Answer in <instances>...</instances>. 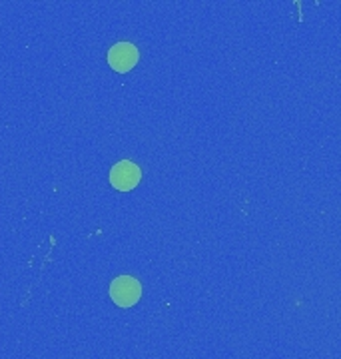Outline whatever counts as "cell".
<instances>
[{
    "label": "cell",
    "mask_w": 341,
    "mask_h": 359,
    "mask_svg": "<svg viewBox=\"0 0 341 359\" xmlns=\"http://www.w3.org/2000/svg\"><path fill=\"white\" fill-rule=\"evenodd\" d=\"M110 295H112V302L116 306L132 308L142 297V285H140L138 280H134L130 276H120L110 285Z\"/></svg>",
    "instance_id": "obj_1"
},
{
    "label": "cell",
    "mask_w": 341,
    "mask_h": 359,
    "mask_svg": "<svg viewBox=\"0 0 341 359\" xmlns=\"http://www.w3.org/2000/svg\"><path fill=\"white\" fill-rule=\"evenodd\" d=\"M140 178H142L140 168L134 162H130V160L118 162L112 168V172H110V184H112L116 190H120V192L134 190L140 184Z\"/></svg>",
    "instance_id": "obj_2"
},
{
    "label": "cell",
    "mask_w": 341,
    "mask_h": 359,
    "mask_svg": "<svg viewBox=\"0 0 341 359\" xmlns=\"http://www.w3.org/2000/svg\"><path fill=\"white\" fill-rule=\"evenodd\" d=\"M138 48L132 42H118L108 50V65L112 66L116 72H128L138 65Z\"/></svg>",
    "instance_id": "obj_3"
}]
</instances>
